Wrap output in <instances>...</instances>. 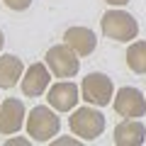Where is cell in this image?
<instances>
[{
    "label": "cell",
    "mask_w": 146,
    "mask_h": 146,
    "mask_svg": "<svg viewBox=\"0 0 146 146\" xmlns=\"http://www.w3.org/2000/svg\"><path fill=\"white\" fill-rule=\"evenodd\" d=\"M27 134L32 136L34 141H39V144H46V141H51V136L58 134V129H61V119H58V115L54 112L51 105H36V107H32V112L27 115Z\"/></svg>",
    "instance_id": "6da1fadb"
},
{
    "label": "cell",
    "mask_w": 146,
    "mask_h": 146,
    "mask_svg": "<svg viewBox=\"0 0 146 146\" xmlns=\"http://www.w3.org/2000/svg\"><path fill=\"white\" fill-rule=\"evenodd\" d=\"M68 127H71L73 134L80 136L83 141H95L105 131V115L88 102L85 107L73 110L71 119H68Z\"/></svg>",
    "instance_id": "7a4b0ae2"
},
{
    "label": "cell",
    "mask_w": 146,
    "mask_h": 146,
    "mask_svg": "<svg viewBox=\"0 0 146 146\" xmlns=\"http://www.w3.org/2000/svg\"><path fill=\"white\" fill-rule=\"evenodd\" d=\"M102 34L115 42H131L139 34V22L124 10H107L100 20Z\"/></svg>",
    "instance_id": "3957f363"
},
{
    "label": "cell",
    "mask_w": 146,
    "mask_h": 146,
    "mask_svg": "<svg viewBox=\"0 0 146 146\" xmlns=\"http://www.w3.org/2000/svg\"><path fill=\"white\" fill-rule=\"evenodd\" d=\"M80 98L85 102L95 105V107H107L112 100H115V85H112V78L105 76V73L95 71L88 73L80 83Z\"/></svg>",
    "instance_id": "277c9868"
},
{
    "label": "cell",
    "mask_w": 146,
    "mask_h": 146,
    "mask_svg": "<svg viewBox=\"0 0 146 146\" xmlns=\"http://www.w3.org/2000/svg\"><path fill=\"white\" fill-rule=\"evenodd\" d=\"M44 61H46L49 71H51L56 78H73V76L80 71V58H78V54L73 51L66 42L51 46V49L46 51V56H44Z\"/></svg>",
    "instance_id": "5b68a950"
},
{
    "label": "cell",
    "mask_w": 146,
    "mask_h": 146,
    "mask_svg": "<svg viewBox=\"0 0 146 146\" xmlns=\"http://www.w3.org/2000/svg\"><path fill=\"white\" fill-rule=\"evenodd\" d=\"M112 107H115V112L119 117L136 119V117H144L146 115V98H144L141 90L124 85V88L117 90L115 100H112Z\"/></svg>",
    "instance_id": "8992f818"
},
{
    "label": "cell",
    "mask_w": 146,
    "mask_h": 146,
    "mask_svg": "<svg viewBox=\"0 0 146 146\" xmlns=\"http://www.w3.org/2000/svg\"><path fill=\"white\" fill-rule=\"evenodd\" d=\"M78 100H83V98H80V88L73 80H58V83L49 85V90H46V102L56 112H71V110H76Z\"/></svg>",
    "instance_id": "52a82bcc"
},
{
    "label": "cell",
    "mask_w": 146,
    "mask_h": 146,
    "mask_svg": "<svg viewBox=\"0 0 146 146\" xmlns=\"http://www.w3.org/2000/svg\"><path fill=\"white\" fill-rule=\"evenodd\" d=\"M20 85H22V93H25L27 98H39V95H44L49 90V85H51L49 66L46 63H32L25 71Z\"/></svg>",
    "instance_id": "ba28073f"
},
{
    "label": "cell",
    "mask_w": 146,
    "mask_h": 146,
    "mask_svg": "<svg viewBox=\"0 0 146 146\" xmlns=\"http://www.w3.org/2000/svg\"><path fill=\"white\" fill-rule=\"evenodd\" d=\"M25 117H27V112H25L22 100H15V98L0 100V134H15V131H20L27 124Z\"/></svg>",
    "instance_id": "9c48e42d"
},
{
    "label": "cell",
    "mask_w": 146,
    "mask_h": 146,
    "mask_svg": "<svg viewBox=\"0 0 146 146\" xmlns=\"http://www.w3.org/2000/svg\"><path fill=\"white\" fill-rule=\"evenodd\" d=\"M63 42L78 56H90L98 46V39H95L93 29H88V27H68L66 34H63Z\"/></svg>",
    "instance_id": "30bf717a"
},
{
    "label": "cell",
    "mask_w": 146,
    "mask_h": 146,
    "mask_svg": "<svg viewBox=\"0 0 146 146\" xmlns=\"http://www.w3.org/2000/svg\"><path fill=\"white\" fill-rule=\"evenodd\" d=\"M146 141V127L139 119H124L115 127L117 146H141Z\"/></svg>",
    "instance_id": "8fae6325"
},
{
    "label": "cell",
    "mask_w": 146,
    "mask_h": 146,
    "mask_svg": "<svg viewBox=\"0 0 146 146\" xmlns=\"http://www.w3.org/2000/svg\"><path fill=\"white\" fill-rule=\"evenodd\" d=\"M25 76V63L20 56H12V54H3L0 56V88H15L17 83Z\"/></svg>",
    "instance_id": "7c38bea8"
},
{
    "label": "cell",
    "mask_w": 146,
    "mask_h": 146,
    "mask_svg": "<svg viewBox=\"0 0 146 146\" xmlns=\"http://www.w3.org/2000/svg\"><path fill=\"white\" fill-rule=\"evenodd\" d=\"M124 58H127V66H129L134 73L144 76V73H146V42H134V44H129Z\"/></svg>",
    "instance_id": "4fadbf2b"
},
{
    "label": "cell",
    "mask_w": 146,
    "mask_h": 146,
    "mask_svg": "<svg viewBox=\"0 0 146 146\" xmlns=\"http://www.w3.org/2000/svg\"><path fill=\"white\" fill-rule=\"evenodd\" d=\"M3 3H5V7L12 10V12H25L27 7L32 5V0H3Z\"/></svg>",
    "instance_id": "5bb4252c"
},
{
    "label": "cell",
    "mask_w": 146,
    "mask_h": 146,
    "mask_svg": "<svg viewBox=\"0 0 146 146\" xmlns=\"http://www.w3.org/2000/svg\"><path fill=\"white\" fill-rule=\"evenodd\" d=\"M80 141H83V139H54L51 144L54 146H78Z\"/></svg>",
    "instance_id": "9a60e30c"
},
{
    "label": "cell",
    "mask_w": 146,
    "mask_h": 146,
    "mask_svg": "<svg viewBox=\"0 0 146 146\" xmlns=\"http://www.w3.org/2000/svg\"><path fill=\"white\" fill-rule=\"evenodd\" d=\"M12 144H15V146H25V144H29V141H27V139H7L5 141V146H12Z\"/></svg>",
    "instance_id": "2e32d148"
},
{
    "label": "cell",
    "mask_w": 146,
    "mask_h": 146,
    "mask_svg": "<svg viewBox=\"0 0 146 146\" xmlns=\"http://www.w3.org/2000/svg\"><path fill=\"white\" fill-rule=\"evenodd\" d=\"M107 5H115V7H122V5H127L129 0H105Z\"/></svg>",
    "instance_id": "e0dca14e"
},
{
    "label": "cell",
    "mask_w": 146,
    "mask_h": 146,
    "mask_svg": "<svg viewBox=\"0 0 146 146\" xmlns=\"http://www.w3.org/2000/svg\"><path fill=\"white\" fill-rule=\"evenodd\" d=\"M3 46H5V34H3V29H0V51H3Z\"/></svg>",
    "instance_id": "ac0fdd59"
}]
</instances>
